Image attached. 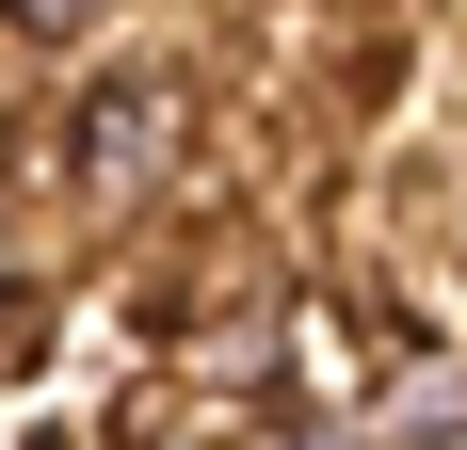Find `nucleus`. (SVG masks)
Segmentation results:
<instances>
[{"mask_svg":"<svg viewBox=\"0 0 467 450\" xmlns=\"http://www.w3.org/2000/svg\"><path fill=\"white\" fill-rule=\"evenodd\" d=\"M193 161H210L193 65H97V81L65 97V193H81L97 225H161L193 193Z\"/></svg>","mask_w":467,"mask_h":450,"instance_id":"obj_1","label":"nucleus"},{"mask_svg":"<svg viewBox=\"0 0 467 450\" xmlns=\"http://www.w3.org/2000/svg\"><path fill=\"white\" fill-rule=\"evenodd\" d=\"M371 450H467V354H435V338H403L371 386Z\"/></svg>","mask_w":467,"mask_h":450,"instance_id":"obj_2","label":"nucleus"},{"mask_svg":"<svg viewBox=\"0 0 467 450\" xmlns=\"http://www.w3.org/2000/svg\"><path fill=\"white\" fill-rule=\"evenodd\" d=\"M130 16L145 0H0V48H16V65H81V48H113Z\"/></svg>","mask_w":467,"mask_h":450,"instance_id":"obj_3","label":"nucleus"},{"mask_svg":"<svg viewBox=\"0 0 467 450\" xmlns=\"http://www.w3.org/2000/svg\"><path fill=\"white\" fill-rule=\"evenodd\" d=\"M226 450H371V418H306V403H275V418H242Z\"/></svg>","mask_w":467,"mask_h":450,"instance_id":"obj_4","label":"nucleus"},{"mask_svg":"<svg viewBox=\"0 0 467 450\" xmlns=\"http://www.w3.org/2000/svg\"><path fill=\"white\" fill-rule=\"evenodd\" d=\"M0 306H16V290H0Z\"/></svg>","mask_w":467,"mask_h":450,"instance_id":"obj_5","label":"nucleus"}]
</instances>
